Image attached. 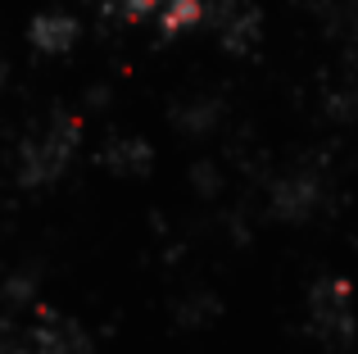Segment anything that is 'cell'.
Masks as SVG:
<instances>
[{"label":"cell","instance_id":"obj_1","mask_svg":"<svg viewBox=\"0 0 358 354\" xmlns=\"http://www.w3.org/2000/svg\"><path fill=\"white\" fill-rule=\"evenodd\" d=\"M73 36H78V23H73L69 14H41L32 23V41L41 45V50H64Z\"/></svg>","mask_w":358,"mask_h":354},{"label":"cell","instance_id":"obj_2","mask_svg":"<svg viewBox=\"0 0 358 354\" xmlns=\"http://www.w3.org/2000/svg\"><path fill=\"white\" fill-rule=\"evenodd\" d=\"M109 9H118L122 18H159V9L168 5V0H105Z\"/></svg>","mask_w":358,"mask_h":354}]
</instances>
